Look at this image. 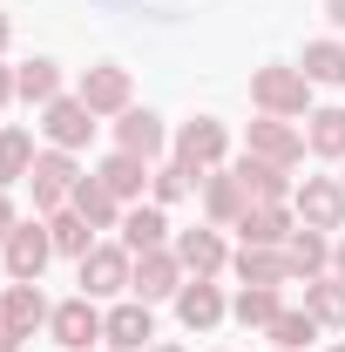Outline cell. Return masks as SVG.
I'll use <instances>...</instances> for the list:
<instances>
[{
	"label": "cell",
	"mask_w": 345,
	"mask_h": 352,
	"mask_svg": "<svg viewBox=\"0 0 345 352\" xmlns=\"http://www.w3.org/2000/svg\"><path fill=\"white\" fill-rule=\"evenodd\" d=\"M7 95H21V88H14V75H7V68H0V102H7Z\"/></svg>",
	"instance_id": "obj_37"
},
{
	"label": "cell",
	"mask_w": 345,
	"mask_h": 352,
	"mask_svg": "<svg viewBox=\"0 0 345 352\" xmlns=\"http://www.w3.org/2000/svg\"><path fill=\"white\" fill-rule=\"evenodd\" d=\"M14 237V204H7V190H0V244Z\"/></svg>",
	"instance_id": "obj_34"
},
{
	"label": "cell",
	"mask_w": 345,
	"mask_h": 352,
	"mask_svg": "<svg viewBox=\"0 0 345 352\" xmlns=\"http://www.w3.org/2000/svg\"><path fill=\"white\" fill-rule=\"evenodd\" d=\"M47 325H54V339H61L68 352H88L95 339H102V311L88 305V298H68V305H54V318H47Z\"/></svg>",
	"instance_id": "obj_9"
},
{
	"label": "cell",
	"mask_w": 345,
	"mask_h": 352,
	"mask_svg": "<svg viewBox=\"0 0 345 352\" xmlns=\"http://www.w3.org/2000/svg\"><path fill=\"white\" fill-rule=\"evenodd\" d=\"M14 88L27 95V102H54V88H61V75H54V61H27V68H14Z\"/></svg>",
	"instance_id": "obj_30"
},
{
	"label": "cell",
	"mask_w": 345,
	"mask_h": 352,
	"mask_svg": "<svg viewBox=\"0 0 345 352\" xmlns=\"http://www.w3.org/2000/svg\"><path fill=\"white\" fill-rule=\"evenodd\" d=\"M75 183H82V170H75L68 149L34 156V204H41V210H61V197H75Z\"/></svg>",
	"instance_id": "obj_7"
},
{
	"label": "cell",
	"mask_w": 345,
	"mask_h": 352,
	"mask_svg": "<svg viewBox=\"0 0 345 352\" xmlns=\"http://www.w3.org/2000/svg\"><path fill=\"white\" fill-rule=\"evenodd\" d=\"M237 318L244 325H271L278 318V285H244L237 292Z\"/></svg>",
	"instance_id": "obj_31"
},
{
	"label": "cell",
	"mask_w": 345,
	"mask_h": 352,
	"mask_svg": "<svg viewBox=\"0 0 345 352\" xmlns=\"http://www.w3.org/2000/svg\"><path fill=\"white\" fill-rule=\"evenodd\" d=\"M304 82H345V47L339 41H311L304 47Z\"/></svg>",
	"instance_id": "obj_29"
},
{
	"label": "cell",
	"mask_w": 345,
	"mask_h": 352,
	"mask_svg": "<svg viewBox=\"0 0 345 352\" xmlns=\"http://www.w3.org/2000/svg\"><path fill=\"white\" fill-rule=\"evenodd\" d=\"M115 142H122L129 156H142V163H149V156L163 149V122H156V116H142V109H122V122H115Z\"/></svg>",
	"instance_id": "obj_18"
},
{
	"label": "cell",
	"mask_w": 345,
	"mask_h": 352,
	"mask_svg": "<svg viewBox=\"0 0 345 352\" xmlns=\"http://www.w3.org/2000/svg\"><path fill=\"white\" fill-rule=\"evenodd\" d=\"M304 311H311L318 325H345V285L339 278H311V285H304Z\"/></svg>",
	"instance_id": "obj_27"
},
{
	"label": "cell",
	"mask_w": 345,
	"mask_h": 352,
	"mask_svg": "<svg viewBox=\"0 0 345 352\" xmlns=\"http://www.w3.org/2000/svg\"><path fill=\"white\" fill-rule=\"evenodd\" d=\"M325 21H332V28H345V0H325Z\"/></svg>",
	"instance_id": "obj_35"
},
{
	"label": "cell",
	"mask_w": 345,
	"mask_h": 352,
	"mask_svg": "<svg viewBox=\"0 0 345 352\" xmlns=\"http://www.w3.org/2000/svg\"><path fill=\"white\" fill-rule=\"evenodd\" d=\"M251 102H258L264 116H304L311 82H304V68H258L251 75Z\"/></svg>",
	"instance_id": "obj_1"
},
{
	"label": "cell",
	"mask_w": 345,
	"mask_h": 352,
	"mask_svg": "<svg viewBox=\"0 0 345 352\" xmlns=\"http://www.w3.org/2000/svg\"><path fill=\"white\" fill-rule=\"evenodd\" d=\"M156 352H176V346H156Z\"/></svg>",
	"instance_id": "obj_40"
},
{
	"label": "cell",
	"mask_w": 345,
	"mask_h": 352,
	"mask_svg": "<svg viewBox=\"0 0 345 352\" xmlns=\"http://www.w3.org/2000/svg\"><path fill=\"white\" fill-rule=\"evenodd\" d=\"M311 149L318 156H345V109H318L311 116Z\"/></svg>",
	"instance_id": "obj_32"
},
{
	"label": "cell",
	"mask_w": 345,
	"mask_h": 352,
	"mask_svg": "<svg viewBox=\"0 0 345 352\" xmlns=\"http://www.w3.org/2000/svg\"><path fill=\"white\" fill-rule=\"evenodd\" d=\"M102 183H109V190H115V197H135V190H142V183H149V163H142V156H129V149H115V156H109V163H102Z\"/></svg>",
	"instance_id": "obj_22"
},
{
	"label": "cell",
	"mask_w": 345,
	"mask_h": 352,
	"mask_svg": "<svg viewBox=\"0 0 345 352\" xmlns=\"http://www.w3.org/2000/svg\"><path fill=\"white\" fill-rule=\"evenodd\" d=\"M27 170H34V135L27 129H0V190L21 183Z\"/></svg>",
	"instance_id": "obj_23"
},
{
	"label": "cell",
	"mask_w": 345,
	"mask_h": 352,
	"mask_svg": "<svg viewBox=\"0 0 345 352\" xmlns=\"http://www.w3.org/2000/svg\"><path fill=\"white\" fill-rule=\"evenodd\" d=\"M54 311H47V298L34 292V285H14L7 298H0V325L14 332V339H34V325H47Z\"/></svg>",
	"instance_id": "obj_12"
},
{
	"label": "cell",
	"mask_w": 345,
	"mask_h": 352,
	"mask_svg": "<svg viewBox=\"0 0 345 352\" xmlns=\"http://www.w3.org/2000/svg\"><path fill=\"white\" fill-rule=\"evenodd\" d=\"M41 129H47L54 149H82L88 129H95V109H88L82 95H75V102H68V95H54V102H47V116H41Z\"/></svg>",
	"instance_id": "obj_6"
},
{
	"label": "cell",
	"mask_w": 345,
	"mask_h": 352,
	"mask_svg": "<svg viewBox=\"0 0 345 352\" xmlns=\"http://www.w3.org/2000/svg\"><path fill=\"white\" fill-rule=\"evenodd\" d=\"M0 352H21V339H14V332H7V325H0Z\"/></svg>",
	"instance_id": "obj_38"
},
{
	"label": "cell",
	"mask_w": 345,
	"mask_h": 352,
	"mask_svg": "<svg viewBox=\"0 0 345 352\" xmlns=\"http://www.w3.org/2000/svg\"><path fill=\"white\" fill-rule=\"evenodd\" d=\"M0 47H7V21H0Z\"/></svg>",
	"instance_id": "obj_39"
},
{
	"label": "cell",
	"mask_w": 345,
	"mask_h": 352,
	"mask_svg": "<svg viewBox=\"0 0 345 352\" xmlns=\"http://www.w3.org/2000/svg\"><path fill=\"white\" fill-rule=\"evenodd\" d=\"M163 230H170L163 210H129V217H122V251H135V258H142V251H163Z\"/></svg>",
	"instance_id": "obj_26"
},
{
	"label": "cell",
	"mask_w": 345,
	"mask_h": 352,
	"mask_svg": "<svg viewBox=\"0 0 345 352\" xmlns=\"http://www.w3.org/2000/svg\"><path fill=\"white\" fill-rule=\"evenodd\" d=\"M291 197H298V217L311 230H339L345 223V183H332V176H304Z\"/></svg>",
	"instance_id": "obj_3"
},
{
	"label": "cell",
	"mask_w": 345,
	"mask_h": 352,
	"mask_svg": "<svg viewBox=\"0 0 345 352\" xmlns=\"http://www.w3.org/2000/svg\"><path fill=\"white\" fill-rule=\"evenodd\" d=\"M237 278H244V285H285L291 264L278 258V251H264V244H244V251H237Z\"/></svg>",
	"instance_id": "obj_21"
},
{
	"label": "cell",
	"mask_w": 345,
	"mask_h": 352,
	"mask_svg": "<svg viewBox=\"0 0 345 352\" xmlns=\"http://www.w3.org/2000/svg\"><path fill=\"white\" fill-rule=\"evenodd\" d=\"M102 339H109L115 352H142L149 339H156V325H149V305H142V298H135V305H115L109 318H102Z\"/></svg>",
	"instance_id": "obj_10"
},
{
	"label": "cell",
	"mask_w": 345,
	"mask_h": 352,
	"mask_svg": "<svg viewBox=\"0 0 345 352\" xmlns=\"http://www.w3.org/2000/svg\"><path fill=\"white\" fill-rule=\"evenodd\" d=\"M216 156H223V122H210V116L183 122V135H176V163H190V170H210Z\"/></svg>",
	"instance_id": "obj_13"
},
{
	"label": "cell",
	"mask_w": 345,
	"mask_h": 352,
	"mask_svg": "<svg viewBox=\"0 0 345 352\" xmlns=\"http://www.w3.org/2000/svg\"><path fill=\"white\" fill-rule=\"evenodd\" d=\"M82 102L95 116H122V109H129V68H88L82 75Z\"/></svg>",
	"instance_id": "obj_11"
},
{
	"label": "cell",
	"mask_w": 345,
	"mask_h": 352,
	"mask_svg": "<svg viewBox=\"0 0 345 352\" xmlns=\"http://www.w3.org/2000/svg\"><path fill=\"white\" fill-rule=\"evenodd\" d=\"M0 251H7V278H14V285H34L47 251H54V237H47V223H14V237H7Z\"/></svg>",
	"instance_id": "obj_2"
},
{
	"label": "cell",
	"mask_w": 345,
	"mask_h": 352,
	"mask_svg": "<svg viewBox=\"0 0 345 352\" xmlns=\"http://www.w3.org/2000/svg\"><path fill=\"white\" fill-rule=\"evenodd\" d=\"M176 278H183L176 251H142V258H135V271H129V292L142 298V305H156V298H176V292H183Z\"/></svg>",
	"instance_id": "obj_5"
},
{
	"label": "cell",
	"mask_w": 345,
	"mask_h": 352,
	"mask_svg": "<svg viewBox=\"0 0 345 352\" xmlns=\"http://www.w3.org/2000/svg\"><path fill=\"white\" fill-rule=\"evenodd\" d=\"M176 264H183L190 278L223 271V244H216V230H183V237H176Z\"/></svg>",
	"instance_id": "obj_17"
},
{
	"label": "cell",
	"mask_w": 345,
	"mask_h": 352,
	"mask_svg": "<svg viewBox=\"0 0 345 352\" xmlns=\"http://www.w3.org/2000/svg\"><path fill=\"white\" fill-rule=\"evenodd\" d=\"M135 251H115V244H102V251H88L82 258V298H109V292H129V271H135Z\"/></svg>",
	"instance_id": "obj_4"
},
{
	"label": "cell",
	"mask_w": 345,
	"mask_h": 352,
	"mask_svg": "<svg viewBox=\"0 0 345 352\" xmlns=\"http://www.w3.org/2000/svg\"><path fill=\"white\" fill-rule=\"evenodd\" d=\"M68 204H75V210H82V217L95 223V230H109V223H115V204H122V197H115V190H109L102 176H82Z\"/></svg>",
	"instance_id": "obj_20"
},
{
	"label": "cell",
	"mask_w": 345,
	"mask_h": 352,
	"mask_svg": "<svg viewBox=\"0 0 345 352\" xmlns=\"http://www.w3.org/2000/svg\"><path fill=\"white\" fill-rule=\"evenodd\" d=\"M230 176L244 183V197H251V204H285V197H291L285 170H278V163H264V156H244V163H237Z\"/></svg>",
	"instance_id": "obj_15"
},
{
	"label": "cell",
	"mask_w": 345,
	"mask_h": 352,
	"mask_svg": "<svg viewBox=\"0 0 345 352\" xmlns=\"http://www.w3.org/2000/svg\"><path fill=\"white\" fill-rule=\"evenodd\" d=\"M88 230H95V223H88L82 210H54V217H47L54 251H68V258H88V251H95V244H88Z\"/></svg>",
	"instance_id": "obj_25"
},
{
	"label": "cell",
	"mask_w": 345,
	"mask_h": 352,
	"mask_svg": "<svg viewBox=\"0 0 345 352\" xmlns=\"http://www.w3.org/2000/svg\"><path fill=\"white\" fill-rule=\"evenodd\" d=\"M285 264H291V278H318V271L332 264V251H325V237L304 223V230H291V237H285Z\"/></svg>",
	"instance_id": "obj_19"
},
{
	"label": "cell",
	"mask_w": 345,
	"mask_h": 352,
	"mask_svg": "<svg viewBox=\"0 0 345 352\" xmlns=\"http://www.w3.org/2000/svg\"><path fill=\"white\" fill-rule=\"evenodd\" d=\"M332 352H345V346H332Z\"/></svg>",
	"instance_id": "obj_41"
},
{
	"label": "cell",
	"mask_w": 345,
	"mask_h": 352,
	"mask_svg": "<svg viewBox=\"0 0 345 352\" xmlns=\"http://www.w3.org/2000/svg\"><path fill=\"white\" fill-rule=\"evenodd\" d=\"M251 156H264V163H278V170H291L304 156V135L285 122V116H264V122H251Z\"/></svg>",
	"instance_id": "obj_8"
},
{
	"label": "cell",
	"mask_w": 345,
	"mask_h": 352,
	"mask_svg": "<svg viewBox=\"0 0 345 352\" xmlns=\"http://www.w3.org/2000/svg\"><path fill=\"white\" fill-rule=\"evenodd\" d=\"M264 332H271V346H278V352H304V339L318 332V318H311V311H278Z\"/></svg>",
	"instance_id": "obj_28"
},
{
	"label": "cell",
	"mask_w": 345,
	"mask_h": 352,
	"mask_svg": "<svg viewBox=\"0 0 345 352\" xmlns=\"http://www.w3.org/2000/svg\"><path fill=\"white\" fill-rule=\"evenodd\" d=\"M237 230H244V244H264V251H278L298 223L285 217V204H251L244 217H237Z\"/></svg>",
	"instance_id": "obj_14"
},
{
	"label": "cell",
	"mask_w": 345,
	"mask_h": 352,
	"mask_svg": "<svg viewBox=\"0 0 345 352\" xmlns=\"http://www.w3.org/2000/svg\"><path fill=\"white\" fill-rule=\"evenodd\" d=\"M149 183H156V197H163V204H176V197H190L197 170H190V163H163V170L149 176Z\"/></svg>",
	"instance_id": "obj_33"
},
{
	"label": "cell",
	"mask_w": 345,
	"mask_h": 352,
	"mask_svg": "<svg viewBox=\"0 0 345 352\" xmlns=\"http://www.w3.org/2000/svg\"><path fill=\"white\" fill-rule=\"evenodd\" d=\"M332 278H339V285H345V244H339V251H332Z\"/></svg>",
	"instance_id": "obj_36"
},
{
	"label": "cell",
	"mask_w": 345,
	"mask_h": 352,
	"mask_svg": "<svg viewBox=\"0 0 345 352\" xmlns=\"http://www.w3.org/2000/svg\"><path fill=\"white\" fill-rule=\"evenodd\" d=\"M203 204H210L216 223H237L244 210H251V197H244V183H237V176H210V183H203Z\"/></svg>",
	"instance_id": "obj_24"
},
{
	"label": "cell",
	"mask_w": 345,
	"mask_h": 352,
	"mask_svg": "<svg viewBox=\"0 0 345 352\" xmlns=\"http://www.w3.org/2000/svg\"><path fill=\"white\" fill-rule=\"evenodd\" d=\"M176 318H183L190 332H210L216 318H223V292L203 285V278H197V285H183V292H176Z\"/></svg>",
	"instance_id": "obj_16"
}]
</instances>
